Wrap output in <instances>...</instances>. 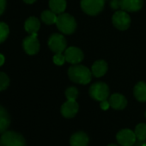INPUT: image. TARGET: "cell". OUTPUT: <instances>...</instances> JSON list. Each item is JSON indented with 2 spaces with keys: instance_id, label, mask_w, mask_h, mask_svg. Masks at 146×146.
I'll return each instance as SVG.
<instances>
[{
  "instance_id": "cell-11",
  "label": "cell",
  "mask_w": 146,
  "mask_h": 146,
  "mask_svg": "<svg viewBox=\"0 0 146 146\" xmlns=\"http://www.w3.org/2000/svg\"><path fill=\"white\" fill-rule=\"evenodd\" d=\"M79 109V105L76 101H70L67 100V102H65L60 108V112L61 114L66 118V119H70L75 117L78 112Z\"/></svg>"
},
{
  "instance_id": "cell-3",
  "label": "cell",
  "mask_w": 146,
  "mask_h": 146,
  "mask_svg": "<svg viewBox=\"0 0 146 146\" xmlns=\"http://www.w3.org/2000/svg\"><path fill=\"white\" fill-rule=\"evenodd\" d=\"M0 146H26V141L20 133L8 131L0 137Z\"/></svg>"
},
{
  "instance_id": "cell-12",
  "label": "cell",
  "mask_w": 146,
  "mask_h": 146,
  "mask_svg": "<svg viewBox=\"0 0 146 146\" xmlns=\"http://www.w3.org/2000/svg\"><path fill=\"white\" fill-rule=\"evenodd\" d=\"M120 9L126 12H136L142 9L143 0H119Z\"/></svg>"
},
{
  "instance_id": "cell-20",
  "label": "cell",
  "mask_w": 146,
  "mask_h": 146,
  "mask_svg": "<svg viewBox=\"0 0 146 146\" xmlns=\"http://www.w3.org/2000/svg\"><path fill=\"white\" fill-rule=\"evenodd\" d=\"M40 18L44 23H46L47 25H52V24L56 23L58 16L56 13H54L51 10L50 11H44L40 15Z\"/></svg>"
},
{
  "instance_id": "cell-15",
  "label": "cell",
  "mask_w": 146,
  "mask_h": 146,
  "mask_svg": "<svg viewBox=\"0 0 146 146\" xmlns=\"http://www.w3.org/2000/svg\"><path fill=\"white\" fill-rule=\"evenodd\" d=\"M108 69V66L105 60H102V59L96 60L92 64V67H91L92 75L96 78H102L107 73Z\"/></svg>"
},
{
  "instance_id": "cell-4",
  "label": "cell",
  "mask_w": 146,
  "mask_h": 146,
  "mask_svg": "<svg viewBox=\"0 0 146 146\" xmlns=\"http://www.w3.org/2000/svg\"><path fill=\"white\" fill-rule=\"evenodd\" d=\"M90 96L92 99L97 102H102L109 98V88L103 82H97L93 84L90 88Z\"/></svg>"
},
{
  "instance_id": "cell-16",
  "label": "cell",
  "mask_w": 146,
  "mask_h": 146,
  "mask_svg": "<svg viewBox=\"0 0 146 146\" xmlns=\"http://www.w3.org/2000/svg\"><path fill=\"white\" fill-rule=\"evenodd\" d=\"M40 28V22L39 21L38 18L35 17H29L24 23V29L29 35L37 34Z\"/></svg>"
},
{
  "instance_id": "cell-24",
  "label": "cell",
  "mask_w": 146,
  "mask_h": 146,
  "mask_svg": "<svg viewBox=\"0 0 146 146\" xmlns=\"http://www.w3.org/2000/svg\"><path fill=\"white\" fill-rule=\"evenodd\" d=\"M10 85V78L5 72H0V91L5 90Z\"/></svg>"
},
{
  "instance_id": "cell-23",
  "label": "cell",
  "mask_w": 146,
  "mask_h": 146,
  "mask_svg": "<svg viewBox=\"0 0 146 146\" xmlns=\"http://www.w3.org/2000/svg\"><path fill=\"white\" fill-rule=\"evenodd\" d=\"M65 97L70 101H76L78 96V90L76 87H69L65 90Z\"/></svg>"
},
{
  "instance_id": "cell-13",
  "label": "cell",
  "mask_w": 146,
  "mask_h": 146,
  "mask_svg": "<svg viewBox=\"0 0 146 146\" xmlns=\"http://www.w3.org/2000/svg\"><path fill=\"white\" fill-rule=\"evenodd\" d=\"M108 102L110 103V107L115 110H122L127 105L126 98L123 95L118 93L113 94L111 96H109Z\"/></svg>"
},
{
  "instance_id": "cell-31",
  "label": "cell",
  "mask_w": 146,
  "mask_h": 146,
  "mask_svg": "<svg viewBox=\"0 0 146 146\" xmlns=\"http://www.w3.org/2000/svg\"><path fill=\"white\" fill-rule=\"evenodd\" d=\"M108 146H118L117 144H113V143H111V144H108Z\"/></svg>"
},
{
  "instance_id": "cell-30",
  "label": "cell",
  "mask_w": 146,
  "mask_h": 146,
  "mask_svg": "<svg viewBox=\"0 0 146 146\" xmlns=\"http://www.w3.org/2000/svg\"><path fill=\"white\" fill-rule=\"evenodd\" d=\"M23 1L26 3V4H29V5H32V4H34L36 0H23Z\"/></svg>"
},
{
  "instance_id": "cell-1",
  "label": "cell",
  "mask_w": 146,
  "mask_h": 146,
  "mask_svg": "<svg viewBox=\"0 0 146 146\" xmlns=\"http://www.w3.org/2000/svg\"><path fill=\"white\" fill-rule=\"evenodd\" d=\"M68 77L70 81L76 84L86 85L90 83L92 79L91 70L82 64H73L68 69Z\"/></svg>"
},
{
  "instance_id": "cell-27",
  "label": "cell",
  "mask_w": 146,
  "mask_h": 146,
  "mask_svg": "<svg viewBox=\"0 0 146 146\" xmlns=\"http://www.w3.org/2000/svg\"><path fill=\"white\" fill-rule=\"evenodd\" d=\"M6 8V0H0V16L3 15Z\"/></svg>"
},
{
  "instance_id": "cell-28",
  "label": "cell",
  "mask_w": 146,
  "mask_h": 146,
  "mask_svg": "<svg viewBox=\"0 0 146 146\" xmlns=\"http://www.w3.org/2000/svg\"><path fill=\"white\" fill-rule=\"evenodd\" d=\"M100 106H101V108H102V110H108V109L109 108V107H110V103H109L108 101L105 100V101L101 102Z\"/></svg>"
},
{
  "instance_id": "cell-25",
  "label": "cell",
  "mask_w": 146,
  "mask_h": 146,
  "mask_svg": "<svg viewBox=\"0 0 146 146\" xmlns=\"http://www.w3.org/2000/svg\"><path fill=\"white\" fill-rule=\"evenodd\" d=\"M52 60L56 65H63L66 61L64 55L63 53H55V55L52 58Z\"/></svg>"
},
{
  "instance_id": "cell-17",
  "label": "cell",
  "mask_w": 146,
  "mask_h": 146,
  "mask_svg": "<svg viewBox=\"0 0 146 146\" xmlns=\"http://www.w3.org/2000/svg\"><path fill=\"white\" fill-rule=\"evenodd\" d=\"M11 124V117L7 110L0 105V134L6 131Z\"/></svg>"
},
{
  "instance_id": "cell-8",
  "label": "cell",
  "mask_w": 146,
  "mask_h": 146,
  "mask_svg": "<svg viewBox=\"0 0 146 146\" xmlns=\"http://www.w3.org/2000/svg\"><path fill=\"white\" fill-rule=\"evenodd\" d=\"M64 55L66 62L71 64H78L81 63L84 58V52L77 46L67 47L64 51Z\"/></svg>"
},
{
  "instance_id": "cell-19",
  "label": "cell",
  "mask_w": 146,
  "mask_h": 146,
  "mask_svg": "<svg viewBox=\"0 0 146 146\" xmlns=\"http://www.w3.org/2000/svg\"><path fill=\"white\" fill-rule=\"evenodd\" d=\"M49 8L57 15L64 13L66 9V0H49Z\"/></svg>"
},
{
  "instance_id": "cell-2",
  "label": "cell",
  "mask_w": 146,
  "mask_h": 146,
  "mask_svg": "<svg viewBox=\"0 0 146 146\" xmlns=\"http://www.w3.org/2000/svg\"><path fill=\"white\" fill-rule=\"evenodd\" d=\"M56 25L58 29L64 35H71L77 29L76 19L67 13H61L58 16Z\"/></svg>"
},
{
  "instance_id": "cell-5",
  "label": "cell",
  "mask_w": 146,
  "mask_h": 146,
  "mask_svg": "<svg viewBox=\"0 0 146 146\" xmlns=\"http://www.w3.org/2000/svg\"><path fill=\"white\" fill-rule=\"evenodd\" d=\"M81 8L89 16H96L104 9V0H81Z\"/></svg>"
},
{
  "instance_id": "cell-22",
  "label": "cell",
  "mask_w": 146,
  "mask_h": 146,
  "mask_svg": "<svg viewBox=\"0 0 146 146\" xmlns=\"http://www.w3.org/2000/svg\"><path fill=\"white\" fill-rule=\"evenodd\" d=\"M10 34L9 26L3 22H0V44L5 42Z\"/></svg>"
},
{
  "instance_id": "cell-7",
  "label": "cell",
  "mask_w": 146,
  "mask_h": 146,
  "mask_svg": "<svg viewBox=\"0 0 146 146\" xmlns=\"http://www.w3.org/2000/svg\"><path fill=\"white\" fill-rule=\"evenodd\" d=\"M48 46L54 53H62L66 49L67 41L63 35L52 34L48 39Z\"/></svg>"
},
{
  "instance_id": "cell-14",
  "label": "cell",
  "mask_w": 146,
  "mask_h": 146,
  "mask_svg": "<svg viewBox=\"0 0 146 146\" xmlns=\"http://www.w3.org/2000/svg\"><path fill=\"white\" fill-rule=\"evenodd\" d=\"M89 137L84 131H78L73 134L70 138V146H88Z\"/></svg>"
},
{
  "instance_id": "cell-6",
  "label": "cell",
  "mask_w": 146,
  "mask_h": 146,
  "mask_svg": "<svg viewBox=\"0 0 146 146\" xmlns=\"http://www.w3.org/2000/svg\"><path fill=\"white\" fill-rule=\"evenodd\" d=\"M112 22L113 26L119 30L124 31L129 29L131 19L130 15L125 11H117L112 17Z\"/></svg>"
},
{
  "instance_id": "cell-32",
  "label": "cell",
  "mask_w": 146,
  "mask_h": 146,
  "mask_svg": "<svg viewBox=\"0 0 146 146\" xmlns=\"http://www.w3.org/2000/svg\"><path fill=\"white\" fill-rule=\"evenodd\" d=\"M144 116H145V118H146V111H145V113H144Z\"/></svg>"
},
{
  "instance_id": "cell-26",
  "label": "cell",
  "mask_w": 146,
  "mask_h": 146,
  "mask_svg": "<svg viewBox=\"0 0 146 146\" xmlns=\"http://www.w3.org/2000/svg\"><path fill=\"white\" fill-rule=\"evenodd\" d=\"M109 5H110V7L113 10L118 11L119 9H120V1H119V0H111Z\"/></svg>"
},
{
  "instance_id": "cell-10",
  "label": "cell",
  "mask_w": 146,
  "mask_h": 146,
  "mask_svg": "<svg viewBox=\"0 0 146 146\" xmlns=\"http://www.w3.org/2000/svg\"><path fill=\"white\" fill-rule=\"evenodd\" d=\"M116 139L121 146H132L135 143L137 137L134 131L131 130L122 129L117 133Z\"/></svg>"
},
{
  "instance_id": "cell-18",
  "label": "cell",
  "mask_w": 146,
  "mask_h": 146,
  "mask_svg": "<svg viewBox=\"0 0 146 146\" xmlns=\"http://www.w3.org/2000/svg\"><path fill=\"white\" fill-rule=\"evenodd\" d=\"M133 95L138 102H146V83L138 82L133 89Z\"/></svg>"
},
{
  "instance_id": "cell-21",
  "label": "cell",
  "mask_w": 146,
  "mask_h": 146,
  "mask_svg": "<svg viewBox=\"0 0 146 146\" xmlns=\"http://www.w3.org/2000/svg\"><path fill=\"white\" fill-rule=\"evenodd\" d=\"M134 133L138 141H144L146 139V124L140 123L137 125Z\"/></svg>"
},
{
  "instance_id": "cell-9",
  "label": "cell",
  "mask_w": 146,
  "mask_h": 146,
  "mask_svg": "<svg viewBox=\"0 0 146 146\" xmlns=\"http://www.w3.org/2000/svg\"><path fill=\"white\" fill-rule=\"evenodd\" d=\"M40 42L37 38V34L29 35L23 41V47L29 55L37 54L40 51Z\"/></svg>"
},
{
  "instance_id": "cell-29",
  "label": "cell",
  "mask_w": 146,
  "mask_h": 146,
  "mask_svg": "<svg viewBox=\"0 0 146 146\" xmlns=\"http://www.w3.org/2000/svg\"><path fill=\"white\" fill-rule=\"evenodd\" d=\"M5 56L2 53H0V66H2L5 64Z\"/></svg>"
}]
</instances>
